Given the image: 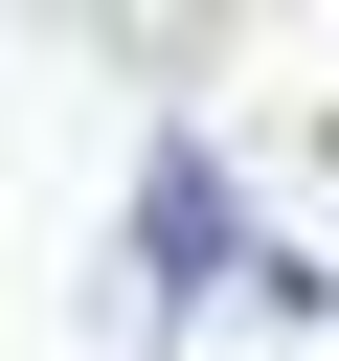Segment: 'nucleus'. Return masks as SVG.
Returning <instances> with one entry per match:
<instances>
[{
	"instance_id": "nucleus-1",
	"label": "nucleus",
	"mask_w": 339,
	"mask_h": 361,
	"mask_svg": "<svg viewBox=\"0 0 339 361\" xmlns=\"http://www.w3.org/2000/svg\"><path fill=\"white\" fill-rule=\"evenodd\" d=\"M113 316H136V338L271 316V226H249V158H226V135H158V158H136V271H113Z\"/></svg>"
},
{
	"instance_id": "nucleus-2",
	"label": "nucleus",
	"mask_w": 339,
	"mask_h": 361,
	"mask_svg": "<svg viewBox=\"0 0 339 361\" xmlns=\"http://www.w3.org/2000/svg\"><path fill=\"white\" fill-rule=\"evenodd\" d=\"M249 226H271V316H339V113L249 180Z\"/></svg>"
}]
</instances>
